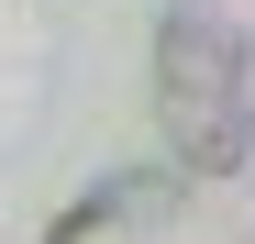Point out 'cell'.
Wrapping results in <instances>:
<instances>
[{
  "label": "cell",
  "mask_w": 255,
  "mask_h": 244,
  "mask_svg": "<svg viewBox=\"0 0 255 244\" xmlns=\"http://www.w3.org/2000/svg\"><path fill=\"white\" fill-rule=\"evenodd\" d=\"M155 122H166L189 178H233L255 155V45H244V22L200 11V0H178L155 22Z\"/></svg>",
  "instance_id": "1"
},
{
  "label": "cell",
  "mask_w": 255,
  "mask_h": 244,
  "mask_svg": "<svg viewBox=\"0 0 255 244\" xmlns=\"http://www.w3.org/2000/svg\"><path fill=\"white\" fill-rule=\"evenodd\" d=\"M144 189H155V178H100V189H78V200H67V211L45 222V244H89L100 222H122V211H133V200H144Z\"/></svg>",
  "instance_id": "2"
}]
</instances>
